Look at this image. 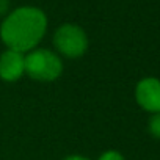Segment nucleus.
Returning a JSON list of instances; mask_svg holds the SVG:
<instances>
[{"instance_id": "obj_8", "label": "nucleus", "mask_w": 160, "mask_h": 160, "mask_svg": "<svg viewBox=\"0 0 160 160\" xmlns=\"http://www.w3.org/2000/svg\"><path fill=\"white\" fill-rule=\"evenodd\" d=\"M11 0H0V18H7L10 14Z\"/></svg>"}, {"instance_id": "obj_6", "label": "nucleus", "mask_w": 160, "mask_h": 160, "mask_svg": "<svg viewBox=\"0 0 160 160\" xmlns=\"http://www.w3.org/2000/svg\"><path fill=\"white\" fill-rule=\"evenodd\" d=\"M149 132L155 137L160 138V113H154L151 121H149Z\"/></svg>"}, {"instance_id": "obj_4", "label": "nucleus", "mask_w": 160, "mask_h": 160, "mask_svg": "<svg viewBox=\"0 0 160 160\" xmlns=\"http://www.w3.org/2000/svg\"><path fill=\"white\" fill-rule=\"evenodd\" d=\"M135 99L143 110L152 115L160 113V80L154 77L140 80L135 88Z\"/></svg>"}, {"instance_id": "obj_2", "label": "nucleus", "mask_w": 160, "mask_h": 160, "mask_svg": "<svg viewBox=\"0 0 160 160\" xmlns=\"http://www.w3.org/2000/svg\"><path fill=\"white\" fill-rule=\"evenodd\" d=\"M61 72V58L49 49H33L25 55V74L38 82H52Z\"/></svg>"}, {"instance_id": "obj_5", "label": "nucleus", "mask_w": 160, "mask_h": 160, "mask_svg": "<svg viewBox=\"0 0 160 160\" xmlns=\"http://www.w3.org/2000/svg\"><path fill=\"white\" fill-rule=\"evenodd\" d=\"M25 74V53L7 49L0 55V78L5 82H16Z\"/></svg>"}, {"instance_id": "obj_3", "label": "nucleus", "mask_w": 160, "mask_h": 160, "mask_svg": "<svg viewBox=\"0 0 160 160\" xmlns=\"http://www.w3.org/2000/svg\"><path fill=\"white\" fill-rule=\"evenodd\" d=\"M53 46L63 57L78 58L88 49V36L82 27L75 24H63L53 33Z\"/></svg>"}, {"instance_id": "obj_9", "label": "nucleus", "mask_w": 160, "mask_h": 160, "mask_svg": "<svg viewBox=\"0 0 160 160\" xmlns=\"http://www.w3.org/2000/svg\"><path fill=\"white\" fill-rule=\"evenodd\" d=\"M63 160H90V158H87L83 155H69V157H66Z\"/></svg>"}, {"instance_id": "obj_7", "label": "nucleus", "mask_w": 160, "mask_h": 160, "mask_svg": "<svg viewBox=\"0 0 160 160\" xmlns=\"http://www.w3.org/2000/svg\"><path fill=\"white\" fill-rule=\"evenodd\" d=\"M99 160H124V157L116 151H107L99 157Z\"/></svg>"}, {"instance_id": "obj_1", "label": "nucleus", "mask_w": 160, "mask_h": 160, "mask_svg": "<svg viewBox=\"0 0 160 160\" xmlns=\"http://www.w3.org/2000/svg\"><path fill=\"white\" fill-rule=\"evenodd\" d=\"M47 30V16L36 7H19L3 19L0 38L5 46L21 53L36 49Z\"/></svg>"}]
</instances>
